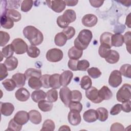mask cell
<instances>
[{
	"instance_id": "13",
	"label": "cell",
	"mask_w": 131,
	"mask_h": 131,
	"mask_svg": "<svg viewBox=\"0 0 131 131\" xmlns=\"http://www.w3.org/2000/svg\"><path fill=\"white\" fill-rule=\"evenodd\" d=\"M98 19L97 16L93 14L85 15L82 18V24L88 27H92L96 25Z\"/></svg>"
},
{
	"instance_id": "30",
	"label": "cell",
	"mask_w": 131,
	"mask_h": 131,
	"mask_svg": "<svg viewBox=\"0 0 131 131\" xmlns=\"http://www.w3.org/2000/svg\"><path fill=\"white\" fill-rule=\"evenodd\" d=\"M38 106L39 108L42 112L50 111L53 107L52 102L45 100H40L38 102Z\"/></svg>"
},
{
	"instance_id": "45",
	"label": "cell",
	"mask_w": 131,
	"mask_h": 131,
	"mask_svg": "<svg viewBox=\"0 0 131 131\" xmlns=\"http://www.w3.org/2000/svg\"><path fill=\"white\" fill-rule=\"evenodd\" d=\"M22 128V125L18 124L17 123H16L14 119H12L10 120V121L9 122L8 124V128L6 129V130H15V131H19Z\"/></svg>"
},
{
	"instance_id": "18",
	"label": "cell",
	"mask_w": 131,
	"mask_h": 131,
	"mask_svg": "<svg viewBox=\"0 0 131 131\" xmlns=\"http://www.w3.org/2000/svg\"><path fill=\"white\" fill-rule=\"evenodd\" d=\"M12 79L15 82L16 87H23L25 85L27 78L25 74L17 73L12 76Z\"/></svg>"
},
{
	"instance_id": "61",
	"label": "cell",
	"mask_w": 131,
	"mask_h": 131,
	"mask_svg": "<svg viewBox=\"0 0 131 131\" xmlns=\"http://www.w3.org/2000/svg\"><path fill=\"white\" fill-rule=\"evenodd\" d=\"M59 130H70V128H69V127L68 126V125H62L61 126L59 129H58Z\"/></svg>"
},
{
	"instance_id": "36",
	"label": "cell",
	"mask_w": 131,
	"mask_h": 131,
	"mask_svg": "<svg viewBox=\"0 0 131 131\" xmlns=\"http://www.w3.org/2000/svg\"><path fill=\"white\" fill-rule=\"evenodd\" d=\"M92 85L91 79L88 76H84L80 81V86L82 89L87 90L90 89Z\"/></svg>"
},
{
	"instance_id": "5",
	"label": "cell",
	"mask_w": 131,
	"mask_h": 131,
	"mask_svg": "<svg viewBox=\"0 0 131 131\" xmlns=\"http://www.w3.org/2000/svg\"><path fill=\"white\" fill-rule=\"evenodd\" d=\"M11 44L16 54H23L27 52L28 46L21 38H17L14 39Z\"/></svg>"
},
{
	"instance_id": "38",
	"label": "cell",
	"mask_w": 131,
	"mask_h": 131,
	"mask_svg": "<svg viewBox=\"0 0 131 131\" xmlns=\"http://www.w3.org/2000/svg\"><path fill=\"white\" fill-rule=\"evenodd\" d=\"M14 50L11 45V44H9L4 47L1 51V53L3 54L4 57L6 58H9L11 56H13L14 54Z\"/></svg>"
},
{
	"instance_id": "24",
	"label": "cell",
	"mask_w": 131,
	"mask_h": 131,
	"mask_svg": "<svg viewBox=\"0 0 131 131\" xmlns=\"http://www.w3.org/2000/svg\"><path fill=\"white\" fill-rule=\"evenodd\" d=\"M111 43L112 46L116 47L122 46L124 43L123 36L119 33L113 34L111 38Z\"/></svg>"
},
{
	"instance_id": "15",
	"label": "cell",
	"mask_w": 131,
	"mask_h": 131,
	"mask_svg": "<svg viewBox=\"0 0 131 131\" xmlns=\"http://www.w3.org/2000/svg\"><path fill=\"white\" fill-rule=\"evenodd\" d=\"M14 110V105L9 102H1V112L5 116H10Z\"/></svg>"
},
{
	"instance_id": "16",
	"label": "cell",
	"mask_w": 131,
	"mask_h": 131,
	"mask_svg": "<svg viewBox=\"0 0 131 131\" xmlns=\"http://www.w3.org/2000/svg\"><path fill=\"white\" fill-rule=\"evenodd\" d=\"M15 96L20 101H26L30 97V93L26 88H20L16 91Z\"/></svg>"
},
{
	"instance_id": "17",
	"label": "cell",
	"mask_w": 131,
	"mask_h": 131,
	"mask_svg": "<svg viewBox=\"0 0 131 131\" xmlns=\"http://www.w3.org/2000/svg\"><path fill=\"white\" fill-rule=\"evenodd\" d=\"M83 118L85 121L89 123L96 121L98 119L96 111L93 109H90L86 111L83 115Z\"/></svg>"
},
{
	"instance_id": "29",
	"label": "cell",
	"mask_w": 131,
	"mask_h": 131,
	"mask_svg": "<svg viewBox=\"0 0 131 131\" xmlns=\"http://www.w3.org/2000/svg\"><path fill=\"white\" fill-rule=\"evenodd\" d=\"M67 38L62 32H59L56 34L54 38V42L56 45L59 47L63 46L67 42Z\"/></svg>"
},
{
	"instance_id": "3",
	"label": "cell",
	"mask_w": 131,
	"mask_h": 131,
	"mask_svg": "<svg viewBox=\"0 0 131 131\" xmlns=\"http://www.w3.org/2000/svg\"><path fill=\"white\" fill-rule=\"evenodd\" d=\"M76 18L75 12L72 9H67L62 15L59 16L57 18V24L61 28H66L69 24L74 22Z\"/></svg>"
},
{
	"instance_id": "42",
	"label": "cell",
	"mask_w": 131,
	"mask_h": 131,
	"mask_svg": "<svg viewBox=\"0 0 131 131\" xmlns=\"http://www.w3.org/2000/svg\"><path fill=\"white\" fill-rule=\"evenodd\" d=\"M55 125L54 122L50 119H47L44 121L42 128L40 130L45 131H53L55 129Z\"/></svg>"
},
{
	"instance_id": "53",
	"label": "cell",
	"mask_w": 131,
	"mask_h": 131,
	"mask_svg": "<svg viewBox=\"0 0 131 131\" xmlns=\"http://www.w3.org/2000/svg\"><path fill=\"white\" fill-rule=\"evenodd\" d=\"M8 70L4 63H0V80H3L8 75Z\"/></svg>"
},
{
	"instance_id": "23",
	"label": "cell",
	"mask_w": 131,
	"mask_h": 131,
	"mask_svg": "<svg viewBox=\"0 0 131 131\" xmlns=\"http://www.w3.org/2000/svg\"><path fill=\"white\" fill-rule=\"evenodd\" d=\"M60 75L59 74H54L50 75L49 77V85L52 89H59L60 86Z\"/></svg>"
},
{
	"instance_id": "40",
	"label": "cell",
	"mask_w": 131,
	"mask_h": 131,
	"mask_svg": "<svg viewBox=\"0 0 131 131\" xmlns=\"http://www.w3.org/2000/svg\"><path fill=\"white\" fill-rule=\"evenodd\" d=\"M2 84L8 91L14 90L16 86V84L12 79H7L2 82Z\"/></svg>"
},
{
	"instance_id": "14",
	"label": "cell",
	"mask_w": 131,
	"mask_h": 131,
	"mask_svg": "<svg viewBox=\"0 0 131 131\" xmlns=\"http://www.w3.org/2000/svg\"><path fill=\"white\" fill-rule=\"evenodd\" d=\"M73 76V74L71 71L67 70L63 72L60 75V83L61 85L67 86L71 82Z\"/></svg>"
},
{
	"instance_id": "6",
	"label": "cell",
	"mask_w": 131,
	"mask_h": 131,
	"mask_svg": "<svg viewBox=\"0 0 131 131\" xmlns=\"http://www.w3.org/2000/svg\"><path fill=\"white\" fill-rule=\"evenodd\" d=\"M63 55V52L61 50L57 48H53L47 51L46 58L50 62H56L62 59Z\"/></svg>"
},
{
	"instance_id": "11",
	"label": "cell",
	"mask_w": 131,
	"mask_h": 131,
	"mask_svg": "<svg viewBox=\"0 0 131 131\" xmlns=\"http://www.w3.org/2000/svg\"><path fill=\"white\" fill-rule=\"evenodd\" d=\"M13 119L18 124L21 125H24L29 120V113L25 111H18L15 114Z\"/></svg>"
},
{
	"instance_id": "20",
	"label": "cell",
	"mask_w": 131,
	"mask_h": 131,
	"mask_svg": "<svg viewBox=\"0 0 131 131\" xmlns=\"http://www.w3.org/2000/svg\"><path fill=\"white\" fill-rule=\"evenodd\" d=\"M83 50L77 48L75 46L71 48L68 51V56L71 59L78 60L82 55Z\"/></svg>"
},
{
	"instance_id": "27",
	"label": "cell",
	"mask_w": 131,
	"mask_h": 131,
	"mask_svg": "<svg viewBox=\"0 0 131 131\" xmlns=\"http://www.w3.org/2000/svg\"><path fill=\"white\" fill-rule=\"evenodd\" d=\"M28 85L32 89L39 90L42 86V83L39 78L33 76L28 79Z\"/></svg>"
},
{
	"instance_id": "59",
	"label": "cell",
	"mask_w": 131,
	"mask_h": 131,
	"mask_svg": "<svg viewBox=\"0 0 131 131\" xmlns=\"http://www.w3.org/2000/svg\"><path fill=\"white\" fill-rule=\"evenodd\" d=\"M66 5L68 6H76L78 1H64Z\"/></svg>"
},
{
	"instance_id": "12",
	"label": "cell",
	"mask_w": 131,
	"mask_h": 131,
	"mask_svg": "<svg viewBox=\"0 0 131 131\" xmlns=\"http://www.w3.org/2000/svg\"><path fill=\"white\" fill-rule=\"evenodd\" d=\"M68 119L69 122L72 125H78L81 120L80 113L77 111L71 110L68 114Z\"/></svg>"
},
{
	"instance_id": "37",
	"label": "cell",
	"mask_w": 131,
	"mask_h": 131,
	"mask_svg": "<svg viewBox=\"0 0 131 131\" xmlns=\"http://www.w3.org/2000/svg\"><path fill=\"white\" fill-rule=\"evenodd\" d=\"M46 97L48 101L54 102L57 100L58 99V92L57 91L54 89L49 90L46 93Z\"/></svg>"
},
{
	"instance_id": "55",
	"label": "cell",
	"mask_w": 131,
	"mask_h": 131,
	"mask_svg": "<svg viewBox=\"0 0 131 131\" xmlns=\"http://www.w3.org/2000/svg\"><path fill=\"white\" fill-rule=\"evenodd\" d=\"M78 60H74V59H70L68 61V67L69 68L72 70V71H77V62H78Z\"/></svg>"
},
{
	"instance_id": "28",
	"label": "cell",
	"mask_w": 131,
	"mask_h": 131,
	"mask_svg": "<svg viewBox=\"0 0 131 131\" xmlns=\"http://www.w3.org/2000/svg\"><path fill=\"white\" fill-rule=\"evenodd\" d=\"M46 98V93L41 90H36L31 94V98L35 102H38L40 100H45Z\"/></svg>"
},
{
	"instance_id": "48",
	"label": "cell",
	"mask_w": 131,
	"mask_h": 131,
	"mask_svg": "<svg viewBox=\"0 0 131 131\" xmlns=\"http://www.w3.org/2000/svg\"><path fill=\"white\" fill-rule=\"evenodd\" d=\"M90 66L89 62L85 59L78 60L77 62V68L79 71H86Z\"/></svg>"
},
{
	"instance_id": "46",
	"label": "cell",
	"mask_w": 131,
	"mask_h": 131,
	"mask_svg": "<svg viewBox=\"0 0 131 131\" xmlns=\"http://www.w3.org/2000/svg\"><path fill=\"white\" fill-rule=\"evenodd\" d=\"M62 32L64 34L68 39H70L72 38L75 35V30L73 27L69 26L63 29Z\"/></svg>"
},
{
	"instance_id": "2",
	"label": "cell",
	"mask_w": 131,
	"mask_h": 131,
	"mask_svg": "<svg viewBox=\"0 0 131 131\" xmlns=\"http://www.w3.org/2000/svg\"><path fill=\"white\" fill-rule=\"evenodd\" d=\"M93 37L92 32L88 29L81 30L74 40L75 47L81 50L87 48Z\"/></svg>"
},
{
	"instance_id": "21",
	"label": "cell",
	"mask_w": 131,
	"mask_h": 131,
	"mask_svg": "<svg viewBox=\"0 0 131 131\" xmlns=\"http://www.w3.org/2000/svg\"><path fill=\"white\" fill-rule=\"evenodd\" d=\"M8 71L15 70L18 65V59L14 56H11L6 58L4 63Z\"/></svg>"
},
{
	"instance_id": "7",
	"label": "cell",
	"mask_w": 131,
	"mask_h": 131,
	"mask_svg": "<svg viewBox=\"0 0 131 131\" xmlns=\"http://www.w3.org/2000/svg\"><path fill=\"white\" fill-rule=\"evenodd\" d=\"M122 75L119 71L114 70L111 73L108 78V83L113 88H117L122 82Z\"/></svg>"
},
{
	"instance_id": "43",
	"label": "cell",
	"mask_w": 131,
	"mask_h": 131,
	"mask_svg": "<svg viewBox=\"0 0 131 131\" xmlns=\"http://www.w3.org/2000/svg\"><path fill=\"white\" fill-rule=\"evenodd\" d=\"M88 73L91 77L94 79L97 78L101 75V72L96 67H92L88 69Z\"/></svg>"
},
{
	"instance_id": "54",
	"label": "cell",
	"mask_w": 131,
	"mask_h": 131,
	"mask_svg": "<svg viewBox=\"0 0 131 131\" xmlns=\"http://www.w3.org/2000/svg\"><path fill=\"white\" fill-rule=\"evenodd\" d=\"M122 110L121 104H116L114 105L110 111V114L112 115H116L119 114Z\"/></svg>"
},
{
	"instance_id": "34",
	"label": "cell",
	"mask_w": 131,
	"mask_h": 131,
	"mask_svg": "<svg viewBox=\"0 0 131 131\" xmlns=\"http://www.w3.org/2000/svg\"><path fill=\"white\" fill-rule=\"evenodd\" d=\"M25 74L26 75L27 79H29L31 77L33 76L37 77L40 78L41 77V71L39 69L29 68L26 71Z\"/></svg>"
},
{
	"instance_id": "56",
	"label": "cell",
	"mask_w": 131,
	"mask_h": 131,
	"mask_svg": "<svg viewBox=\"0 0 131 131\" xmlns=\"http://www.w3.org/2000/svg\"><path fill=\"white\" fill-rule=\"evenodd\" d=\"M122 106V110L126 112V113H129L130 112V101L128 100L124 102H122V104H121Z\"/></svg>"
},
{
	"instance_id": "49",
	"label": "cell",
	"mask_w": 131,
	"mask_h": 131,
	"mask_svg": "<svg viewBox=\"0 0 131 131\" xmlns=\"http://www.w3.org/2000/svg\"><path fill=\"white\" fill-rule=\"evenodd\" d=\"M33 3V2L32 1H23L21 4V10L25 12L30 11L32 7Z\"/></svg>"
},
{
	"instance_id": "25",
	"label": "cell",
	"mask_w": 131,
	"mask_h": 131,
	"mask_svg": "<svg viewBox=\"0 0 131 131\" xmlns=\"http://www.w3.org/2000/svg\"><path fill=\"white\" fill-rule=\"evenodd\" d=\"M5 14L13 21H18L21 19V18L20 13L14 9H7Z\"/></svg>"
},
{
	"instance_id": "8",
	"label": "cell",
	"mask_w": 131,
	"mask_h": 131,
	"mask_svg": "<svg viewBox=\"0 0 131 131\" xmlns=\"http://www.w3.org/2000/svg\"><path fill=\"white\" fill-rule=\"evenodd\" d=\"M48 6L57 13L61 12L66 8L64 1H46Z\"/></svg>"
},
{
	"instance_id": "26",
	"label": "cell",
	"mask_w": 131,
	"mask_h": 131,
	"mask_svg": "<svg viewBox=\"0 0 131 131\" xmlns=\"http://www.w3.org/2000/svg\"><path fill=\"white\" fill-rule=\"evenodd\" d=\"M1 26L7 29L12 28L14 26V21L8 17L5 14L1 15Z\"/></svg>"
},
{
	"instance_id": "4",
	"label": "cell",
	"mask_w": 131,
	"mask_h": 131,
	"mask_svg": "<svg viewBox=\"0 0 131 131\" xmlns=\"http://www.w3.org/2000/svg\"><path fill=\"white\" fill-rule=\"evenodd\" d=\"M131 97V87L129 84H124L118 91L116 94L117 100L120 102L130 100Z\"/></svg>"
},
{
	"instance_id": "10",
	"label": "cell",
	"mask_w": 131,
	"mask_h": 131,
	"mask_svg": "<svg viewBox=\"0 0 131 131\" xmlns=\"http://www.w3.org/2000/svg\"><path fill=\"white\" fill-rule=\"evenodd\" d=\"M60 100L64 103L66 106L68 107L71 101V91L67 86H63L60 89L59 91Z\"/></svg>"
},
{
	"instance_id": "19",
	"label": "cell",
	"mask_w": 131,
	"mask_h": 131,
	"mask_svg": "<svg viewBox=\"0 0 131 131\" xmlns=\"http://www.w3.org/2000/svg\"><path fill=\"white\" fill-rule=\"evenodd\" d=\"M98 95L102 100H107L112 98L113 94L107 86L104 85L98 91Z\"/></svg>"
},
{
	"instance_id": "52",
	"label": "cell",
	"mask_w": 131,
	"mask_h": 131,
	"mask_svg": "<svg viewBox=\"0 0 131 131\" xmlns=\"http://www.w3.org/2000/svg\"><path fill=\"white\" fill-rule=\"evenodd\" d=\"M50 75L48 74H45L41 76L40 78V80L42 83V86L44 88H50L49 85V77Z\"/></svg>"
},
{
	"instance_id": "41",
	"label": "cell",
	"mask_w": 131,
	"mask_h": 131,
	"mask_svg": "<svg viewBox=\"0 0 131 131\" xmlns=\"http://www.w3.org/2000/svg\"><path fill=\"white\" fill-rule=\"evenodd\" d=\"M27 54L31 58H36L40 54L39 49L34 46L31 45L28 47L27 50Z\"/></svg>"
},
{
	"instance_id": "22",
	"label": "cell",
	"mask_w": 131,
	"mask_h": 131,
	"mask_svg": "<svg viewBox=\"0 0 131 131\" xmlns=\"http://www.w3.org/2000/svg\"><path fill=\"white\" fill-rule=\"evenodd\" d=\"M30 121L35 124H39L42 120L40 113L36 110H31L29 112Z\"/></svg>"
},
{
	"instance_id": "9",
	"label": "cell",
	"mask_w": 131,
	"mask_h": 131,
	"mask_svg": "<svg viewBox=\"0 0 131 131\" xmlns=\"http://www.w3.org/2000/svg\"><path fill=\"white\" fill-rule=\"evenodd\" d=\"M85 96L87 98L94 103H99L103 100L99 97L98 90L95 87L91 86L86 90Z\"/></svg>"
},
{
	"instance_id": "51",
	"label": "cell",
	"mask_w": 131,
	"mask_h": 131,
	"mask_svg": "<svg viewBox=\"0 0 131 131\" xmlns=\"http://www.w3.org/2000/svg\"><path fill=\"white\" fill-rule=\"evenodd\" d=\"M124 42L126 45V49L128 50L129 53H130L129 49H130V41H131V32L130 31L126 32L124 36Z\"/></svg>"
},
{
	"instance_id": "1",
	"label": "cell",
	"mask_w": 131,
	"mask_h": 131,
	"mask_svg": "<svg viewBox=\"0 0 131 131\" xmlns=\"http://www.w3.org/2000/svg\"><path fill=\"white\" fill-rule=\"evenodd\" d=\"M23 34L32 46L40 45L43 40L42 33L35 27L28 26L23 30Z\"/></svg>"
},
{
	"instance_id": "39",
	"label": "cell",
	"mask_w": 131,
	"mask_h": 131,
	"mask_svg": "<svg viewBox=\"0 0 131 131\" xmlns=\"http://www.w3.org/2000/svg\"><path fill=\"white\" fill-rule=\"evenodd\" d=\"M120 72L121 75L128 78H131V67L129 64H124L120 69Z\"/></svg>"
},
{
	"instance_id": "58",
	"label": "cell",
	"mask_w": 131,
	"mask_h": 131,
	"mask_svg": "<svg viewBox=\"0 0 131 131\" xmlns=\"http://www.w3.org/2000/svg\"><path fill=\"white\" fill-rule=\"evenodd\" d=\"M91 6L95 8H99L104 3L103 1H98V0H90L89 1Z\"/></svg>"
},
{
	"instance_id": "50",
	"label": "cell",
	"mask_w": 131,
	"mask_h": 131,
	"mask_svg": "<svg viewBox=\"0 0 131 131\" xmlns=\"http://www.w3.org/2000/svg\"><path fill=\"white\" fill-rule=\"evenodd\" d=\"M82 99V94L78 90H73L71 91V101L80 102Z\"/></svg>"
},
{
	"instance_id": "35",
	"label": "cell",
	"mask_w": 131,
	"mask_h": 131,
	"mask_svg": "<svg viewBox=\"0 0 131 131\" xmlns=\"http://www.w3.org/2000/svg\"><path fill=\"white\" fill-rule=\"evenodd\" d=\"M111 47H110V46L101 44L98 50V53L99 55L103 58H106L111 53Z\"/></svg>"
},
{
	"instance_id": "33",
	"label": "cell",
	"mask_w": 131,
	"mask_h": 131,
	"mask_svg": "<svg viewBox=\"0 0 131 131\" xmlns=\"http://www.w3.org/2000/svg\"><path fill=\"white\" fill-rule=\"evenodd\" d=\"M98 119L102 122L107 120L108 116V111L104 107H99L96 110Z\"/></svg>"
},
{
	"instance_id": "44",
	"label": "cell",
	"mask_w": 131,
	"mask_h": 131,
	"mask_svg": "<svg viewBox=\"0 0 131 131\" xmlns=\"http://www.w3.org/2000/svg\"><path fill=\"white\" fill-rule=\"evenodd\" d=\"M10 40V35L6 32L3 31H0V46H5Z\"/></svg>"
},
{
	"instance_id": "47",
	"label": "cell",
	"mask_w": 131,
	"mask_h": 131,
	"mask_svg": "<svg viewBox=\"0 0 131 131\" xmlns=\"http://www.w3.org/2000/svg\"><path fill=\"white\" fill-rule=\"evenodd\" d=\"M68 107L70 108V110L77 111L79 113H80L82 110V105L79 101H71L70 102Z\"/></svg>"
},
{
	"instance_id": "57",
	"label": "cell",
	"mask_w": 131,
	"mask_h": 131,
	"mask_svg": "<svg viewBox=\"0 0 131 131\" xmlns=\"http://www.w3.org/2000/svg\"><path fill=\"white\" fill-rule=\"evenodd\" d=\"M124 129L123 125L118 122L113 123L110 128L111 130H123Z\"/></svg>"
},
{
	"instance_id": "60",
	"label": "cell",
	"mask_w": 131,
	"mask_h": 131,
	"mask_svg": "<svg viewBox=\"0 0 131 131\" xmlns=\"http://www.w3.org/2000/svg\"><path fill=\"white\" fill-rule=\"evenodd\" d=\"M130 14L129 13V14L128 15V16H127L126 19V22H125V24H126V25L128 26V27H129V28H130Z\"/></svg>"
},
{
	"instance_id": "31",
	"label": "cell",
	"mask_w": 131,
	"mask_h": 131,
	"mask_svg": "<svg viewBox=\"0 0 131 131\" xmlns=\"http://www.w3.org/2000/svg\"><path fill=\"white\" fill-rule=\"evenodd\" d=\"M113 34L110 32H104L102 33L100 37V41L101 44L107 45L112 47L111 38Z\"/></svg>"
},
{
	"instance_id": "32",
	"label": "cell",
	"mask_w": 131,
	"mask_h": 131,
	"mask_svg": "<svg viewBox=\"0 0 131 131\" xmlns=\"http://www.w3.org/2000/svg\"><path fill=\"white\" fill-rule=\"evenodd\" d=\"M120 58V55L118 52L115 50H111L108 56L105 58V60L109 63L114 64L117 63Z\"/></svg>"
}]
</instances>
